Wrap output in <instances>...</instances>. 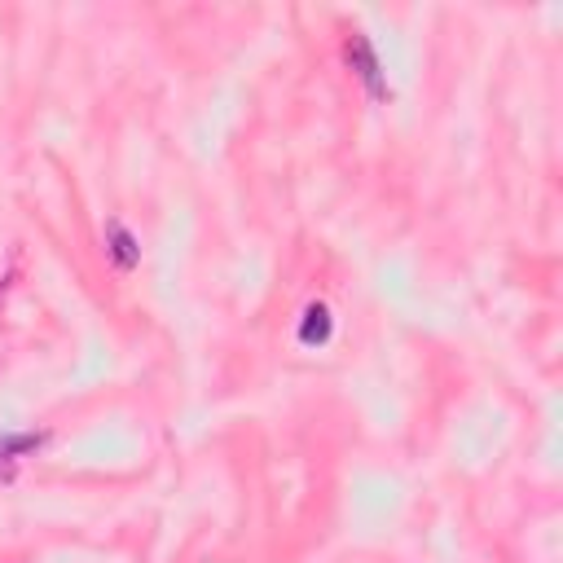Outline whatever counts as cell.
<instances>
[{"label":"cell","mask_w":563,"mask_h":563,"mask_svg":"<svg viewBox=\"0 0 563 563\" xmlns=\"http://www.w3.org/2000/svg\"><path fill=\"white\" fill-rule=\"evenodd\" d=\"M300 339H304V344H326V339H330V308H326V304H313V308L304 313Z\"/></svg>","instance_id":"cell-3"},{"label":"cell","mask_w":563,"mask_h":563,"mask_svg":"<svg viewBox=\"0 0 563 563\" xmlns=\"http://www.w3.org/2000/svg\"><path fill=\"white\" fill-rule=\"evenodd\" d=\"M344 58H348V66L352 71L366 80V88H370V97H388V84H383V66H379V58H374V49H370V40L361 36V31H352V36L344 40Z\"/></svg>","instance_id":"cell-1"},{"label":"cell","mask_w":563,"mask_h":563,"mask_svg":"<svg viewBox=\"0 0 563 563\" xmlns=\"http://www.w3.org/2000/svg\"><path fill=\"white\" fill-rule=\"evenodd\" d=\"M106 251H110V260H115L124 273L141 264L137 238H132V234H128V225H119V220H110V225H106Z\"/></svg>","instance_id":"cell-2"},{"label":"cell","mask_w":563,"mask_h":563,"mask_svg":"<svg viewBox=\"0 0 563 563\" xmlns=\"http://www.w3.org/2000/svg\"><path fill=\"white\" fill-rule=\"evenodd\" d=\"M49 436L40 432H22V436H0V458H18V454H36Z\"/></svg>","instance_id":"cell-4"}]
</instances>
